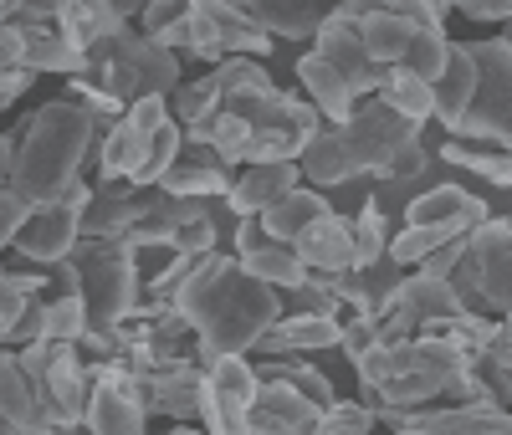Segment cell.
<instances>
[{
	"label": "cell",
	"instance_id": "6",
	"mask_svg": "<svg viewBox=\"0 0 512 435\" xmlns=\"http://www.w3.org/2000/svg\"><path fill=\"white\" fill-rule=\"evenodd\" d=\"M88 77L103 82L123 108H134L144 98H175L190 82L180 52L159 47V41H149L144 31H128V36H113V41H103V47H93L88 52Z\"/></svg>",
	"mask_w": 512,
	"mask_h": 435
},
{
	"label": "cell",
	"instance_id": "47",
	"mask_svg": "<svg viewBox=\"0 0 512 435\" xmlns=\"http://www.w3.org/2000/svg\"><path fill=\"white\" fill-rule=\"evenodd\" d=\"M456 11L477 26H512V0H461Z\"/></svg>",
	"mask_w": 512,
	"mask_h": 435
},
{
	"label": "cell",
	"instance_id": "8",
	"mask_svg": "<svg viewBox=\"0 0 512 435\" xmlns=\"http://www.w3.org/2000/svg\"><path fill=\"white\" fill-rule=\"evenodd\" d=\"M477 62V98L466 108L461 128L446 139H466V144H492L512 154V41L502 36H482L466 41Z\"/></svg>",
	"mask_w": 512,
	"mask_h": 435
},
{
	"label": "cell",
	"instance_id": "49",
	"mask_svg": "<svg viewBox=\"0 0 512 435\" xmlns=\"http://www.w3.org/2000/svg\"><path fill=\"white\" fill-rule=\"evenodd\" d=\"M31 82H36V72H26V67H21V72H0V103L11 108V103H16L21 93H26Z\"/></svg>",
	"mask_w": 512,
	"mask_h": 435
},
{
	"label": "cell",
	"instance_id": "32",
	"mask_svg": "<svg viewBox=\"0 0 512 435\" xmlns=\"http://www.w3.org/2000/svg\"><path fill=\"white\" fill-rule=\"evenodd\" d=\"M205 6V16L216 21V36H221V47H226V57H251V62H262V57H272V47L277 41L256 26L241 6H231V0H200Z\"/></svg>",
	"mask_w": 512,
	"mask_h": 435
},
{
	"label": "cell",
	"instance_id": "37",
	"mask_svg": "<svg viewBox=\"0 0 512 435\" xmlns=\"http://www.w3.org/2000/svg\"><path fill=\"white\" fill-rule=\"evenodd\" d=\"M379 98L390 103L400 118H410V123H431L436 118V93H431V82H420L415 72H405V67H384V82H379Z\"/></svg>",
	"mask_w": 512,
	"mask_h": 435
},
{
	"label": "cell",
	"instance_id": "27",
	"mask_svg": "<svg viewBox=\"0 0 512 435\" xmlns=\"http://www.w3.org/2000/svg\"><path fill=\"white\" fill-rule=\"evenodd\" d=\"M88 430L93 435H149V395L144 389L98 384L93 405H88Z\"/></svg>",
	"mask_w": 512,
	"mask_h": 435
},
{
	"label": "cell",
	"instance_id": "36",
	"mask_svg": "<svg viewBox=\"0 0 512 435\" xmlns=\"http://www.w3.org/2000/svg\"><path fill=\"white\" fill-rule=\"evenodd\" d=\"M441 164H456L477 180L497 185V190H512V154L507 149H492V144H466V139H446L441 149Z\"/></svg>",
	"mask_w": 512,
	"mask_h": 435
},
{
	"label": "cell",
	"instance_id": "1",
	"mask_svg": "<svg viewBox=\"0 0 512 435\" xmlns=\"http://www.w3.org/2000/svg\"><path fill=\"white\" fill-rule=\"evenodd\" d=\"M175 308L200 338V359H251L262 338L287 318L277 287L256 282L236 251H216L175 297Z\"/></svg>",
	"mask_w": 512,
	"mask_h": 435
},
{
	"label": "cell",
	"instance_id": "13",
	"mask_svg": "<svg viewBox=\"0 0 512 435\" xmlns=\"http://www.w3.org/2000/svg\"><path fill=\"white\" fill-rule=\"evenodd\" d=\"M333 72H344V82L354 87L359 98H379V82H384V67L369 57V47H364V31H359V21H349L344 11L333 6V16H328V26L318 31V47H313Z\"/></svg>",
	"mask_w": 512,
	"mask_h": 435
},
{
	"label": "cell",
	"instance_id": "34",
	"mask_svg": "<svg viewBox=\"0 0 512 435\" xmlns=\"http://www.w3.org/2000/svg\"><path fill=\"white\" fill-rule=\"evenodd\" d=\"M21 67L36 72V77L41 72H57V77L72 82L77 72H88V52H77L62 31H21Z\"/></svg>",
	"mask_w": 512,
	"mask_h": 435
},
{
	"label": "cell",
	"instance_id": "33",
	"mask_svg": "<svg viewBox=\"0 0 512 435\" xmlns=\"http://www.w3.org/2000/svg\"><path fill=\"white\" fill-rule=\"evenodd\" d=\"M256 26H262L272 41L277 36H287V41H318V31L328 26V16L333 11H323V6H287V0H246L241 6Z\"/></svg>",
	"mask_w": 512,
	"mask_h": 435
},
{
	"label": "cell",
	"instance_id": "43",
	"mask_svg": "<svg viewBox=\"0 0 512 435\" xmlns=\"http://www.w3.org/2000/svg\"><path fill=\"white\" fill-rule=\"evenodd\" d=\"M190 57H195V62H205L210 72L231 62V57H226V47H221V36H216V21L205 16L200 0H195V11H190Z\"/></svg>",
	"mask_w": 512,
	"mask_h": 435
},
{
	"label": "cell",
	"instance_id": "40",
	"mask_svg": "<svg viewBox=\"0 0 512 435\" xmlns=\"http://www.w3.org/2000/svg\"><path fill=\"white\" fill-rule=\"evenodd\" d=\"M497 328H502V318H482V313H461V318H451L446 328H436L456 354H466V359H482L487 348L497 343Z\"/></svg>",
	"mask_w": 512,
	"mask_h": 435
},
{
	"label": "cell",
	"instance_id": "51",
	"mask_svg": "<svg viewBox=\"0 0 512 435\" xmlns=\"http://www.w3.org/2000/svg\"><path fill=\"white\" fill-rule=\"evenodd\" d=\"M169 435H210V430H205V425H175Z\"/></svg>",
	"mask_w": 512,
	"mask_h": 435
},
{
	"label": "cell",
	"instance_id": "19",
	"mask_svg": "<svg viewBox=\"0 0 512 435\" xmlns=\"http://www.w3.org/2000/svg\"><path fill=\"white\" fill-rule=\"evenodd\" d=\"M303 185H308L303 164H251V169L236 174V190L226 195V205L241 215V221H262L282 195L303 190Z\"/></svg>",
	"mask_w": 512,
	"mask_h": 435
},
{
	"label": "cell",
	"instance_id": "18",
	"mask_svg": "<svg viewBox=\"0 0 512 435\" xmlns=\"http://www.w3.org/2000/svg\"><path fill=\"white\" fill-rule=\"evenodd\" d=\"M128 21H134V11L113 6V0H57V31L77 52H93L113 36H128Z\"/></svg>",
	"mask_w": 512,
	"mask_h": 435
},
{
	"label": "cell",
	"instance_id": "28",
	"mask_svg": "<svg viewBox=\"0 0 512 435\" xmlns=\"http://www.w3.org/2000/svg\"><path fill=\"white\" fill-rule=\"evenodd\" d=\"M210 215V200H180V195H164V190H154V200H149V210H144V221H139V231L128 236L139 251L144 246H175V236L180 231H190L195 221H205Z\"/></svg>",
	"mask_w": 512,
	"mask_h": 435
},
{
	"label": "cell",
	"instance_id": "45",
	"mask_svg": "<svg viewBox=\"0 0 512 435\" xmlns=\"http://www.w3.org/2000/svg\"><path fill=\"white\" fill-rule=\"evenodd\" d=\"M349 354V364H364L374 348H379V328L369 318H344V343H338Z\"/></svg>",
	"mask_w": 512,
	"mask_h": 435
},
{
	"label": "cell",
	"instance_id": "35",
	"mask_svg": "<svg viewBox=\"0 0 512 435\" xmlns=\"http://www.w3.org/2000/svg\"><path fill=\"white\" fill-rule=\"evenodd\" d=\"M251 364H256V379H262V384H287V389H297V395H308L318 410L338 405L333 379L318 364H308V359H251Z\"/></svg>",
	"mask_w": 512,
	"mask_h": 435
},
{
	"label": "cell",
	"instance_id": "3",
	"mask_svg": "<svg viewBox=\"0 0 512 435\" xmlns=\"http://www.w3.org/2000/svg\"><path fill=\"white\" fill-rule=\"evenodd\" d=\"M466 354H456V348L441 338V333H420L410 343H390V348H374V354L364 364H354L359 374V400L379 415V425L405 430L410 415L431 410V405H446L456 379L466 374Z\"/></svg>",
	"mask_w": 512,
	"mask_h": 435
},
{
	"label": "cell",
	"instance_id": "2",
	"mask_svg": "<svg viewBox=\"0 0 512 435\" xmlns=\"http://www.w3.org/2000/svg\"><path fill=\"white\" fill-rule=\"evenodd\" d=\"M108 128L72 98H52L21 118V154L6 174V190L31 205H57L82 185V164L98 159Z\"/></svg>",
	"mask_w": 512,
	"mask_h": 435
},
{
	"label": "cell",
	"instance_id": "9",
	"mask_svg": "<svg viewBox=\"0 0 512 435\" xmlns=\"http://www.w3.org/2000/svg\"><path fill=\"white\" fill-rule=\"evenodd\" d=\"M461 313H466V302H461V292H456L451 282L425 277V272H410V282H405L400 297H395V308L384 313L374 328H379V343L390 348V343H410V338H420V333H436V328H446V323L461 318Z\"/></svg>",
	"mask_w": 512,
	"mask_h": 435
},
{
	"label": "cell",
	"instance_id": "38",
	"mask_svg": "<svg viewBox=\"0 0 512 435\" xmlns=\"http://www.w3.org/2000/svg\"><path fill=\"white\" fill-rule=\"evenodd\" d=\"M41 287H47V277L41 272H6L0 277V338H11L21 323H26V313L41 302Z\"/></svg>",
	"mask_w": 512,
	"mask_h": 435
},
{
	"label": "cell",
	"instance_id": "44",
	"mask_svg": "<svg viewBox=\"0 0 512 435\" xmlns=\"http://www.w3.org/2000/svg\"><path fill=\"white\" fill-rule=\"evenodd\" d=\"M190 11H195V0H154V6L139 11V26H144V36H159L169 26H180Z\"/></svg>",
	"mask_w": 512,
	"mask_h": 435
},
{
	"label": "cell",
	"instance_id": "50",
	"mask_svg": "<svg viewBox=\"0 0 512 435\" xmlns=\"http://www.w3.org/2000/svg\"><path fill=\"white\" fill-rule=\"evenodd\" d=\"M497 354L512 364V318H502V328H497Z\"/></svg>",
	"mask_w": 512,
	"mask_h": 435
},
{
	"label": "cell",
	"instance_id": "4",
	"mask_svg": "<svg viewBox=\"0 0 512 435\" xmlns=\"http://www.w3.org/2000/svg\"><path fill=\"white\" fill-rule=\"evenodd\" d=\"M57 287L88 302L93 328H118L139 313L144 302V267H139V246L134 241H88L82 236L77 251L52 267Z\"/></svg>",
	"mask_w": 512,
	"mask_h": 435
},
{
	"label": "cell",
	"instance_id": "26",
	"mask_svg": "<svg viewBox=\"0 0 512 435\" xmlns=\"http://www.w3.org/2000/svg\"><path fill=\"white\" fill-rule=\"evenodd\" d=\"M395 435H512V410H461V405H431L405 420Z\"/></svg>",
	"mask_w": 512,
	"mask_h": 435
},
{
	"label": "cell",
	"instance_id": "52",
	"mask_svg": "<svg viewBox=\"0 0 512 435\" xmlns=\"http://www.w3.org/2000/svg\"><path fill=\"white\" fill-rule=\"evenodd\" d=\"M57 435H93L88 425H77V430H57Z\"/></svg>",
	"mask_w": 512,
	"mask_h": 435
},
{
	"label": "cell",
	"instance_id": "17",
	"mask_svg": "<svg viewBox=\"0 0 512 435\" xmlns=\"http://www.w3.org/2000/svg\"><path fill=\"white\" fill-rule=\"evenodd\" d=\"M297 256H303V267L313 277H344L359 267V236H354V221L349 215H328V221H318L303 241L292 246Z\"/></svg>",
	"mask_w": 512,
	"mask_h": 435
},
{
	"label": "cell",
	"instance_id": "12",
	"mask_svg": "<svg viewBox=\"0 0 512 435\" xmlns=\"http://www.w3.org/2000/svg\"><path fill=\"white\" fill-rule=\"evenodd\" d=\"M466 272L477 277V297L487 318H512V221H487L472 236Z\"/></svg>",
	"mask_w": 512,
	"mask_h": 435
},
{
	"label": "cell",
	"instance_id": "10",
	"mask_svg": "<svg viewBox=\"0 0 512 435\" xmlns=\"http://www.w3.org/2000/svg\"><path fill=\"white\" fill-rule=\"evenodd\" d=\"M256 395H262V379H256L251 359H210L205 364V410H200V425L210 435H251Z\"/></svg>",
	"mask_w": 512,
	"mask_h": 435
},
{
	"label": "cell",
	"instance_id": "15",
	"mask_svg": "<svg viewBox=\"0 0 512 435\" xmlns=\"http://www.w3.org/2000/svg\"><path fill=\"white\" fill-rule=\"evenodd\" d=\"M144 395H149V410L169 415L175 425H195L205 410V359L195 354V359L144 374Z\"/></svg>",
	"mask_w": 512,
	"mask_h": 435
},
{
	"label": "cell",
	"instance_id": "39",
	"mask_svg": "<svg viewBox=\"0 0 512 435\" xmlns=\"http://www.w3.org/2000/svg\"><path fill=\"white\" fill-rule=\"evenodd\" d=\"M88 333H93V313H88V302H82V297L62 292V297L47 302V318H41V338H47V343H82Z\"/></svg>",
	"mask_w": 512,
	"mask_h": 435
},
{
	"label": "cell",
	"instance_id": "21",
	"mask_svg": "<svg viewBox=\"0 0 512 435\" xmlns=\"http://www.w3.org/2000/svg\"><path fill=\"white\" fill-rule=\"evenodd\" d=\"M344 343V323L338 318H308V313H287L251 359H308V354H323V348H338Z\"/></svg>",
	"mask_w": 512,
	"mask_h": 435
},
{
	"label": "cell",
	"instance_id": "41",
	"mask_svg": "<svg viewBox=\"0 0 512 435\" xmlns=\"http://www.w3.org/2000/svg\"><path fill=\"white\" fill-rule=\"evenodd\" d=\"M282 302H287V313H308V318H338V323L349 318V308L338 302V292L328 287V277H308L303 287H297V292H287Z\"/></svg>",
	"mask_w": 512,
	"mask_h": 435
},
{
	"label": "cell",
	"instance_id": "30",
	"mask_svg": "<svg viewBox=\"0 0 512 435\" xmlns=\"http://www.w3.org/2000/svg\"><path fill=\"white\" fill-rule=\"evenodd\" d=\"M333 215V205L323 200V190H313V185H303V190H292V195H282L267 215H262V231H267V241H282V246H297L318 221H328Z\"/></svg>",
	"mask_w": 512,
	"mask_h": 435
},
{
	"label": "cell",
	"instance_id": "5",
	"mask_svg": "<svg viewBox=\"0 0 512 435\" xmlns=\"http://www.w3.org/2000/svg\"><path fill=\"white\" fill-rule=\"evenodd\" d=\"M492 221V210L477 190H466V185H436V190H425L420 200H410L405 210V221L395 231V246L390 256L400 261L405 272H420V261H431L441 246L451 241H472L482 226Z\"/></svg>",
	"mask_w": 512,
	"mask_h": 435
},
{
	"label": "cell",
	"instance_id": "7",
	"mask_svg": "<svg viewBox=\"0 0 512 435\" xmlns=\"http://www.w3.org/2000/svg\"><path fill=\"white\" fill-rule=\"evenodd\" d=\"M21 354V369L36 389V400L41 410H47V420L57 430H77V425H88V405H93V364L82 359V348L77 343H26L16 348Z\"/></svg>",
	"mask_w": 512,
	"mask_h": 435
},
{
	"label": "cell",
	"instance_id": "24",
	"mask_svg": "<svg viewBox=\"0 0 512 435\" xmlns=\"http://www.w3.org/2000/svg\"><path fill=\"white\" fill-rule=\"evenodd\" d=\"M0 425H16L26 435H57V425L47 420V410H41L36 389L21 369V354L16 348H6L0 354Z\"/></svg>",
	"mask_w": 512,
	"mask_h": 435
},
{
	"label": "cell",
	"instance_id": "16",
	"mask_svg": "<svg viewBox=\"0 0 512 435\" xmlns=\"http://www.w3.org/2000/svg\"><path fill=\"white\" fill-rule=\"evenodd\" d=\"M149 200H154V190H139V185H98L88 215H82V236L88 241H128L139 231Z\"/></svg>",
	"mask_w": 512,
	"mask_h": 435
},
{
	"label": "cell",
	"instance_id": "22",
	"mask_svg": "<svg viewBox=\"0 0 512 435\" xmlns=\"http://www.w3.org/2000/svg\"><path fill=\"white\" fill-rule=\"evenodd\" d=\"M154 139L159 134L139 128L134 118L113 123L103 134V144H98V185H134L144 174V164H149V154H154Z\"/></svg>",
	"mask_w": 512,
	"mask_h": 435
},
{
	"label": "cell",
	"instance_id": "11",
	"mask_svg": "<svg viewBox=\"0 0 512 435\" xmlns=\"http://www.w3.org/2000/svg\"><path fill=\"white\" fill-rule=\"evenodd\" d=\"M88 205H93V185H77L67 200H57V205H36V215H31V226L16 236V256L21 261H36L41 272L47 267H57V261H67L72 251H77V241H82V215H88Z\"/></svg>",
	"mask_w": 512,
	"mask_h": 435
},
{
	"label": "cell",
	"instance_id": "53",
	"mask_svg": "<svg viewBox=\"0 0 512 435\" xmlns=\"http://www.w3.org/2000/svg\"><path fill=\"white\" fill-rule=\"evenodd\" d=\"M0 435H26V430H16V425H0Z\"/></svg>",
	"mask_w": 512,
	"mask_h": 435
},
{
	"label": "cell",
	"instance_id": "29",
	"mask_svg": "<svg viewBox=\"0 0 512 435\" xmlns=\"http://www.w3.org/2000/svg\"><path fill=\"white\" fill-rule=\"evenodd\" d=\"M431 93H436V123L446 128V134H456L466 108H472V98H477V62H472V47H466V41H451V62H446V72H441V82L431 87Z\"/></svg>",
	"mask_w": 512,
	"mask_h": 435
},
{
	"label": "cell",
	"instance_id": "46",
	"mask_svg": "<svg viewBox=\"0 0 512 435\" xmlns=\"http://www.w3.org/2000/svg\"><path fill=\"white\" fill-rule=\"evenodd\" d=\"M0 215H6V246H16V236L31 226L36 205H31L26 195H16V190H0Z\"/></svg>",
	"mask_w": 512,
	"mask_h": 435
},
{
	"label": "cell",
	"instance_id": "31",
	"mask_svg": "<svg viewBox=\"0 0 512 435\" xmlns=\"http://www.w3.org/2000/svg\"><path fill=\"white\" fill-rule=\"evenodd\" d=\"M297 164H303V180H308L313 190H338V185L359 180V164H354V154H349L344 128H333V123L308 144V154L297 159Z\"/></svg>",
	"mask_w": 512,
	"mask_h": 435
},
{
	"label": "cell",
	"instance_id": "48",
	"mask_svg": "<svg viewBox=\"0 0 512 435\" xmlns=\"http://www.w3.org/2000/svg\"><path fill=\"white\" fill-rule=\"evenodd\" d=\"M466 251H472V241H451V246H441L431 261H420V272H425V277H441V282H451V277H456V267L466 261Z\"/></svg>",
	"mask_w": 512,
	"mask_h": 435
},
{
	"label": "cell",
	"instance_id": "25",
	"mask_svg": "<svg viewBox=\"0 0 512 435\" xmlns=\"http://www.w3.org/2000/svg\"><path fill=\"white\" fill-rule=\"evenodd\" d=\"M297 82H303L308 103L323 113V123H333V128H344V123L354 118V108L364 103L354 87L344 82V72H333L318 52H303V57H297Z\"/></svg>",
	"mask_w": 512,
	"mask_h": 435
},
{
	"label": "cell",
	"instance_id": "20",
	"mask_svg": "<svg viewBox=\"0 0 512 435\" xmlns=\"http://www.w3.org/2000/svg\"><path fill=\"white\" fill-rule=\"evenodd\" d=\"M164 195H180V200H226L236 190V169L221 164V154H210L200 144H185L180 164L164 174Z\"/></svg>",
	"mask_w": 512,
	"mask_h": 435
},
{
	"label": "cell",
	"instance_id": "42",
	"mask_svg": "<svg viewBox=\"0 0 512 435\" xmlns=\"http://www.w3.org/2000/svg\"><path fill=\"white\" fill-rule=\"evenodd\" d=\"M374 425H379V415L364 400H338L333 410H323L313 435H374Z\"/></svg>",
	"mask_w": 512,
	"mask_h": 435
},
{
	"label": "cell",
	"instance_id": "23",
	"mask_svg": "<svg viewBox=\"0 0 512 435\" xmlns=\"http://www.w3.org/2000/svg\"><path fill=\"white\" fill-rule=\"evenodd\" d=\"M323 420V410L297 395L287 384H262L256 395V415H251V435H313Z\"/></svg>",
	"mask_w": 512,
	"mask_h": 435
},
{
	"label": "cell",
	"instance_id": "14",
	"mask_svg": "<svg viewBox=\"0 0 512 435\" xmlns=\"http://www.w3.org/2000/svg\"><path fill=\"white\" fill-rule=\"evenodd\" d=\"M236 256H241V267L256 277V282H267V287H277L282 297L287 292H297L313 272L303 267V256H297L292 246H282V241H267V231H262V221H241V231H236Z\"/></svg>",
	"mask_w": 512,
	"mask_h": 435
}]
</instances>
